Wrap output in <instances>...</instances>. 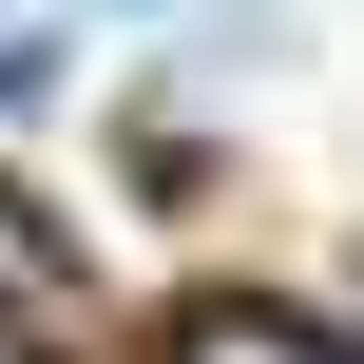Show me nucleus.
I'll use <instances>...</instances> for the list:
<instances>
[{
	"label": "nucleus",
	"instance_id": "f257e3e1",
	"mask_svg": "<svg viewBox=\"0 0 364 364\" xmlns=\"http://www.w3.org/2000/svg\"><path fill=\"white\" fill-rule=\"evenodd\" d=\"M173 364H364L326 326H269V307H211V326H173Z\"/></svg>",
	"mask_w": 364,
	"mask_h": 364
}]
</instances>
